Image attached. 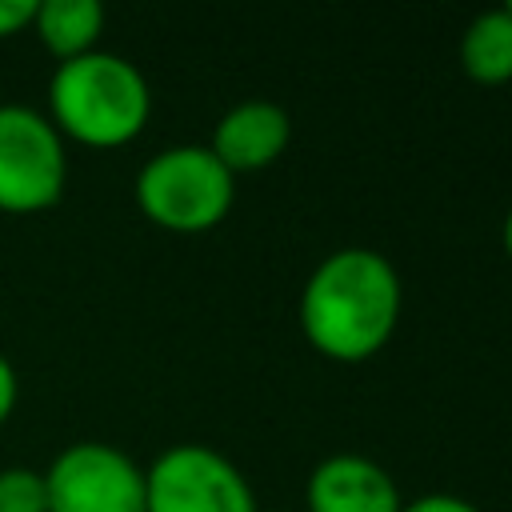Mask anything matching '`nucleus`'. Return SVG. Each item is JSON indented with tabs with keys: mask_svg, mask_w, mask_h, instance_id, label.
Listing matches in <instances>:
<instances>
[{
	"mask_svg": "<svg viewBox=\"0 0 512 512\" xmlns=\"http://www.w3.org/2000/svg\"><path fill=\"white\" fill-rule=\"evenodd\" d=\"M400 276L376 248L328 252L300 288V328L332 360L356 364L376 356L400 320Z\"/></svg>",
	"mask_w": 512,
	"mask_h": 512,
	"instance_id": "obj_1",
	"label": "nucleus"
},
{
	"mask_svg": "<svg viewBox=\"0 0 512 512\" xmlns=\"http://www.w3.org/2000/svg\"><path fill=\"white\" fill-rule=\"evenodd\" d=\"M48 108V120L72 140L92 148H116L144 128L152 112V92L144 72L128 56L92 48L56 64L48 80Z\"/></svg>",
	"mask_w": 512,
	"mask_h": 512,
	"instance_id": "obj_2",
	"label": "nucleus"
},
{
	"mask_svg": "<svg viewBox=\"0 0 512 512\" xmlns=\"http://www.w3.org/2000/svg\"><path fill=\"white\" fill-rule=\"evenodd\" d=\"M236 196V176L208 144H172L144 160L136 172V204L168 232L216 228Z\"/></svg>",
	"mask_w": 512,
	"mask_h": 512,
	"instance_id": "obj_3",
	"label": "nucleus"
},
{
	"mask_svg": "<svg viewBox=\"0 0 512 512\" xmlns=\"http://www.w3.org/2000/svg\"><path fill=\"white\" fill-rule=\"evenodd\" d=\"M144 512H260L244 472L208 444H172L144 468Z\"/></svg>",
	"mask_w": 512,
	"mask_h": 512,
	"instance_id": "obj_4",
	"label": "nucleus"
},
{
	"mask_svg": "<svg viewBox=\"0 0 512 512\" xmlns=\"http://www.w3.org/2000/svg\"><path fill=\"white\" fill-rule=\"evenodd\" d=\"M64 180L60 128L32 104H0V208L40 212L60 200Z\"/></svg>",
	"mask_w": 512,
	"mask_h": 512,
	"instance_id": "obj_5",
	"label": "nucleus"
},
{
	"mask_svg": "<svg viewBox=\"0 0 512 512\" xmlns=\"http://www.w3.org/2000/svg\"><path fill=\"white\" fill-rule=\"evenodd\" d=\"M48 512H144V468L116 444L76 440L44 472Z\"/></svg>",
	"mask_w": 512,
	"mask_h": 512,
	"instance_id": "obj_6",
	"label": "nucleus"
},
{
	"mask_svg": "<svg viewBox=\"0 0 512 512\" xmlns=\"http://www.w3.org/2000/svg\"><path fill=\"white\" fill-rule=\"evenodd\" d=\"M308 512H400V488L384 464L360 452L324 456L304 488Z\"/></svg>",
	"mask_w": 512,
	"mask_h": 512,
	"instance_id": "obj_7",
	"label": "nucleus"
},
{
	"mask_svg": "<svg viewBox=\"0 0 512 512\" xmlns=\"http://www.w3.org/2000/svg\"><path fill=\"white\" fill-rule=\"evenodd\" d=\"M292 140V116L276 100H240L232 104L216 128H212V152L216 160L236 176L252 168H268Z\"/></svg>",
	"mask_w": 512,
	"mask_h": 512,
	"instance_id": "obj_8",
	"label": "nucleus"
},
{
	"mask_svg": "<svg viewBox=\"0 0 512 512\" xmlns=\"http://www.w3.org/2000/svg\"><path fill=\"white\" fill-rule=\"evenodd\" d=\"M460 64L476 84L512 80V12L488 8L468 20L460 36Z\"/></svg>",
	"mask_w": 512,
	"mask_h": 512,
	"instance_id": "obj_9",
	"label": "nucleus"
},
{
	"mask_svg": "<svg viewBox=\"0 0 512 512\" xmlns=\"http://www.w3.org/2000/svg\"><path fill=\"white\" fill-rule=\"evenodd\" d=\"M32 28L60 60H68L96 48V36L104 28V4L100 0H36Z\"/></svg>",
	"mask_w": 512,
	"mask_h": 512,
	"instance_id": "obj_10",
	"label": "nucleus"
},
{
	"mask_svg": "<svg viewBox=\"0 0 512 512\" xmlns=\"http://www.w3.org/2000/svg\"><path fill=\"white\" fill-rule=\"evenodd\" d=\"M0 512H48L44 472L28 464L0 468Z\"/></svg>",
	"mask_w": 512,
	"mask_h": 512,
	"instance_id": "obj_11",
	"label": "nucleus"
},
{
	"mask_svg": "<svg viewBox=\"0 0 512 512\" xmlns=\"http://www.w3.org/2000/svg\"><path fill=\"white\" fill-rule=\"evenodd\" d=\"M400 512H480V508L464 496H452V492H428V496L400 504Z\"/></svg>",
	"mask_w": 512,
	"mask_h": 512,
	"instance_id": "obj_12",
	"label": "nucleus"
},
{
	"mask_svg": "<svg viewBox=\"0 0 512 512\" xmlns=\"http://www.w3.org/2000/svg\"><path fill=\"white\" fill-rule=\"evenodd\" d=\"M32 12H36V0H0V36H8L16 28H28Z\"/></svg>",
	"mask_w": 512,
	"mask_h": 512,
	"instance_id": "obj_13",
	"label": "nucleus"
},
{
	"mask_svg": "<svg viewBox=\"0 0 512 512\" xmlns=\"http://www.w3.org/2000/svg\"><path fill=\"white\" fill-rule=\"evenodd\" d=\"M16 392H20L16 368H12V360L0 352V424H4V420H8V412L16 408Z\"/></svg>",
	"mask_w": 512,
	"mask_h": 512,
	"instance_id": "obj_14",
	"label": "nucleus"
},
{
	"mask_svg": "<svg viewBox=\"0 0 512 512\" xmlns=\"http://www.w3.org/2000/svg\"><path fill=\"white\" fill-rule=\"evenodd\" d=\"M504 252L512 256V208H508V216H504Z\"/></svg>",
	"mask_w": 512,
	"mask_h": 512,
	"instance_id": "obj_15",
	"label": "nucleus"
},
{
	"mask_svg": "<svg viewBox=\"0 0 512 512\" xmlns=\"http://www.w3.org/2000/svg\"><path fill=\"white\" fill-rule=\"evenodd\" d=\"M504 8H508V12H512V0H508V4H504Z\"/></svg>",
	"mask_w": 512,
	"mask_h": 512,
	"instance_id": "obj_16",
	"label": "nucleus"
}]
</instances>
